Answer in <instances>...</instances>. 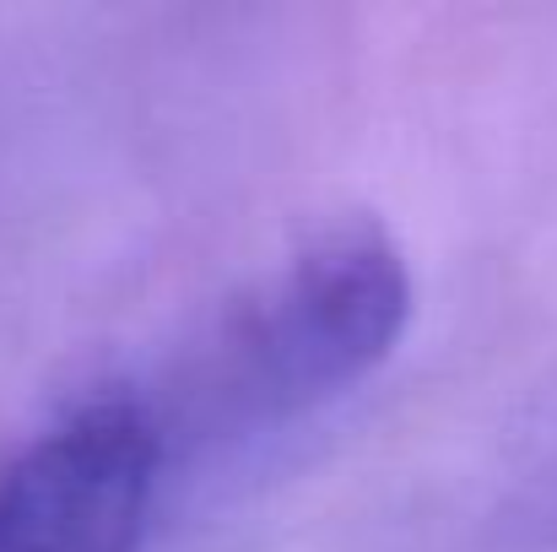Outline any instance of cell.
I'll return each instance as SVG.
<instances>
[{"label": "cell", "mask_w": 557, "mask_h": 552, "mask_svg": "<svg viewBox=\"0 0 557 552\" xmlns=\"http://www.w3.org/2000/svg\"><path fill=\"white\" fill-rule=\"evenodd\" d=\"M411 320V277L379 228H336L304 249L238 342V384L260 412H304L384 364Z\"/></svg>", "instance_id": "1"}, {"label": "cell", "mask_w": 557, "mask_h": 552, "mask_svg": "<svg viewBox=\"0 0 557 552\" xmlns=\"http://www.w3.org/2000/svg\"><path fill=\"white\" fill-rule=\"evenodd\" d=\"M163 439L131 401H87L0 466V552H136Z\"/></svg>", "instance_id": "2"}]
</instances>
